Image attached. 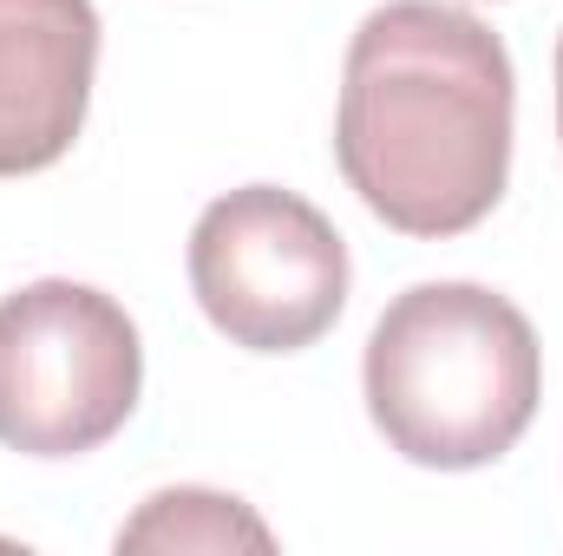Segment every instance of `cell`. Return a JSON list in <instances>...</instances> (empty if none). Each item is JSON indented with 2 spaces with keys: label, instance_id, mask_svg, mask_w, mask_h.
<instances>
[{
  "label": "cell",
  "instance_id": "6da1fadb",
  "mask_svg": "<svg viewBox=\"0 0 563 556\" xmlns=\"http://www.w3.org/2000/svg\"><path fill=\"white\" fill-rule=\"evenodd\" d=\"M518 79L505 40L452 0L374 7L341 66L334 157L400 236H465L511 184Z\"/></svg>",
  "mask_w": 563,
  "mask_h": 556
},
{
  "label": "cell",
  "instance_id": "7a4b0ae2",
  "mask_svg": "<svg viewBox=\"0 0 563 556\" xmlns=\"http://www.w3.org/2000/svg\"><path fill=\"white\" fill-rule=\"evenodd\" d=\"M361 393L374 432L426 471L498 465L538 419L544 347L485 281H420L367 334Z\"/></svg>",
  "mask_w": 563,
  "mask_h": 556
},
{
  "label": "cell",
  "instance_id": "3957f363",
  "mask_svg": "<svg viewBox=\"0 0 563 556\" xmlns=\"http://www.w3.org/2000/svg\"><path fill=\"white\" fill-rule=\"evenodd\" d=\"M139 321L92 281H26L0 294V445L20 458L99 452L139 413Z\"/></svg>",
  "mask_w": 563,
  "mask_h": 556
},
{
  "label": "cell",
  "instance_id": "277c9868",
  "mask_svg": "<svg viewBox=\"0 0 563 556\" xmlns=\"http://www.w3.org/2000/svg\"><path fill=\"white\" fill-rule=\"evenodd\" d=\"M190 294L230 347L301 354L347 308V243L308 197L243 184L190 230Z\"/></svg>",
  "mask_w": 563,
  "mask_h": 556
},
{
  "label": "cell",
  "instance_id": "5b68a950",
  "mask_svg": "<svg viewBox=\"0 0 563 556\" xmlns=\"http://www.w3.org/2000/svg\"><path fill=\"white\" fill-rule=\"evenodd\" d=\"M99 7L0 0V177L53 170L92 105Z\"/></svg>",
  "mask_w": 563,
  "mask_h": 556
},
{
  "label": "cell",
  "instance_id": "8992f818",
  "mask_svg": "<svg viewBox=\"0 0 563 556\" xmlns=\"http://www.w3.org/2000/svg\"><path fill=\"white\" fill-rule=\"evenodd\" d=\"M119 551H276V537L243 498L177 485L144 498V511L119 531Z\"/></svg>",
  "mask_w": 563,
  "mask_h": 556
},
{
  "label": "cell",
  "instance_id": "52a82bcc",
  "mask_svg": "<svg viewBox=\"0 0 563 556\" xmlns=\"http://www.w3.org/2000/svg\"><path fill=\"white\" fill-rule=\"evenodd\" d=\"M558 138H563V40H558Z\"/></svg>",
  "mask_w": 563,
  "mask_h": 556
}]
</instances>
